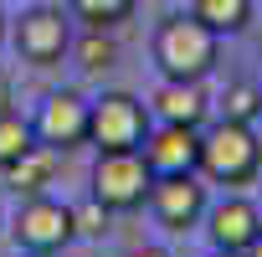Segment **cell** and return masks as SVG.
<instances>
[{"instance_id": "obj_1", "label": "cell", "mask_w": 262, "mask_h": 257, "mask_svg": "<svg viewBox=\"0 0 262 257\" xmlns=\"http://www.w3.org/2000/svg\"><path fill=\"white\" fill-rule=\"evenodd\" d=\"M221 57V36L195 16H170L155 31V67L175 82H201Z\"/></svg>"}, {"instance_id": "obj_2", "label": "cell", "mask_w": 262, "mask_h": 257, "mask_svg": "<svg viewBox=\"0 0 262 257\" xmlns=\"http://www.w3.org/2000/svg\"><path fill=\"white\" fill-rule=\"evenodd\" d=\"M257 170H262V144L252 134V123L221 118V123H211L201 134V165H195V175H206L216 185H247V180H257Z\"/></svg>"}, {"instance_id": "obj_3", "label": "cell", "mask_w": 262, "mask_h": 257, "mask_svg": "<svg viewBox=\"0 0 262 257\" xmlns=\"http://www.w3.org/2000/svg\"><path fill=\"white\" fill-rule=\"evenodd\" d=\"M144 134H149V108L134 93H103L98 103H88V144H98V155L139 149Z\"/></svg>"}, {"instance_id": "obj_4", "label": "cell", "mask_w": 262, "mask_h": 257, "mask_svg": "<svg viewBox=\"0 0 262 257\" xmlns=\"http://www.w3.org/2000/svg\"><path fill=\"white\" fill-rule=\"evenodd\" d=\"M149 185H155V175H149L139 149L98 155V165H93V201L103 211H139V206H149Z\"/></svg>"}, {"instance_id": "obj_5", "label": "cell", "mask_w": 262, "mask_h": 257, "mask_svg": "<svg viewBox=\"0 0 262 257\" xmlns=\"http://www.w3.org/2000/svg\"><path fill=\"white\" fill-rule=\"evenodd\" d=\"M11 237L26 257H57L77 231H72V206L52 201V196H26L16 221H11Z\"/></svg>"}, {"instance_id": "obj_6", "label": "cell", "mask_w": 262, "mask_h": 257, "mask_svg": "<svg viewBox=\"0 0 262 257\" xmlns=\"http://www.w3.org/2000/svg\"><path fill=\"white\" fill-rule=\"evenodd\" d=\"M16 52L31 62V67H52L72 52V26L57 6H31L21 21H16Z\"/></svg>"}, {"instance_id": "obj_7", "label": "cell", "mask_w": 262, "mask_h": 257, "mask_svg": "<svg viewBox=\"0 0 262 257\" xmlns=\"http://www.w3.org/2000/svg\"><path fill=\"white\" fill-rule=\"evenodd\" d=\"M139 155H144V165H149L155 180H165V175H195V165H201V128L149 123Z\"/></svg>"}, {"instance_id": "obj_8", "label": "cell", "mask_w": 262, "mask_h": 257, "mask_svg": "<svg viewBox=\"0 0 262 257\" xmlns=\"http://www.w3.org/2000/svg\"><path fill=\"white\" fill-rule=\"evenodd\" d=\"M31 128H36V139L52 144L57 155L62 149H82L88 144V98L82 93H52Z\"/></svg>"}, {"instance_id": "obj_9", "label": "cell", "mask_w": 262, "mask_h": 257, "mask_svg": "<svg viewBox=\"0 0 262 257\" xmlns=\"http://www.w3.org/2000/svg\"><path fill=\"white\" fill-rule=\"evenodd\" d=\"M149 211H155L160 226L185 231V226H195L206 216V185L195 175H165V180L149 185Z\"/></svg>"}, {"instance_id": "obj_10", "label": "cell", "mask_w": 262, "mask_h": 257, "mask_svg": "<svg viewBox=\"0 0 262 257\" xmlns=\"http://www.w3.org/2000/svg\"><path fill=\"white\" fill-rule=\"evenodd\" d=\"M206 231H211L216 252H247V242L262 231V216H257L252 201L231 196V201H221V206L206 211Z\"/></svg>"}, {"instance_id": "obj_11", "label": "cell", "mask_w": 262, "mask_h": 257, "mask_svg": "<svg viewBox=\"0 0 262 257\" xmlns=\"http://www.w3.org/2000/svg\"><path fill=\"white\" fill-rule=\"evenodd\" d=\"M149 108L160 113V123H185V128H201V123H206L211 98H206V88H201V82H175V77H165V82H160V93L149 98Z\"/></svg>"}, {"instance_id": "obj_12", "label": "cell", "mask_w": 262, "mask_h": 257, "mask_svg": "<svg viewBox=\"0 0 262 257\" xmlns=\"http://www.w3.org/2000/svg\"><path fill=\"white\" fill-rule=\"evenodd\" d=\"M57 149L52 144H31L21 160H11L6 170H0V175H6V185L16 190V196H41L47 185H52V175H57Z\"/></svg>"}, {"instance_id": "obj_13", "label": "cell", "mask_w": 262, "mask_h": 257, "mask_svg": "<svg viewBox=\"0 0 262 257\" xmlns=\"http://www.w3.org/2000/svg\"><path fill=\"white\" fill-rule=\"evenodd\" d=\"M252 6H257V0H195L190 16L206 21L216 36H231V31H242L252 21Z\"/></svg>"}, {"instance_id": "obj_14", "label": "cell", "mask_w": 262, "mask_h": 257, "mask_svg": "<svg viewBox=\"0 0 262 257\" xmlns=\"http://www.w3.org/2000/svg\"><path fill=\"white\" fill-rule=\"evenodd\" d=\"M134 6H139V0H67V11H72L88 31H113L118 21L134 16Z\"/></svg>"}, {"instance_id": "obj_15", "label": "cell", "mask_w": 262, "mask_h": 257, "mask_svg": "<svg viewBox=\"0 0 262 257\" xmlns=\"http://www.w3.org/2000/svg\"><path fill=\"white\" fill-rule=\"evenodd\" d=\"M31 144H36V128H31L16 108H11V113H0V170H6L11 160H21Z\"/></svg>"}, {"instance_id": "obj_16", "label": "cell", "mask_w": 262, "mask_h": 257, "mask_svg": "<svg viewBox=\"0 0 262 257\" xmlns=\"http://www.w3.org/2000/svg\"><path fill=\"white\" fill-rule=\"evenodd\" d=\"M77 57H82V67H88V72H103V67H113L118 47L108 41V31H88V36L77 41Z\"/></svg>"}, {"instance_id": "obj_17", "label": "cell", "mask_w": 262, "mask_h": 257, "mask_svg": "<svg viewBox=\"0 0 262 257\" xmlns=\"http://www.w3.org/2000/svg\"><path fill=\"white\" fill-rule=\"evenodd\" d=\"M257 98H262L257 88L236 82V88L226 93V118H231V123H252V118H257Z\"/></svg>"}, {"instance_id": "obj_18", "label": "cell", "mask_w": 262, "mask_h": 257, "mask_svg": "<svg viewBox=\"0 0 262 257\" xmlns=\"http://www.w3.org/2000/svg\"><path fill=\"white\" fill-rule=\"evenodd\" d=\"M108 216H113V211H103L98 201L72 206V231H77V237H103V231H108Z\"/></svg>"}, {"instance_id": "obj_19", "label": "cell", "mask_w": 262, "mask_h": 257, "mask_svg": "<svg viewBox=\"0 0 262 257\" xmlns=\"http://www.w3.org/2000/svg\"><path fill=\"white\" fill-rule=\"evenodd\" d=\"M0 113H11V77L0 72Z\"/></svg>"}, {"instance_id": "obj_20", "label": "cell", "mask_w": 262, "mask_h": 257, "mask_svg": "<svg viewBox=\"0 0 262 257\" xmlns=\"http://www.w3.org/2000/svg\"><path fill=\"white\" fill-rule=\"evenodd\" d=\"M128 257H170L165 247H139V252H128Z\"/></svg>"}, {"instance_id": "obj_21", "label": "cell", "mask_w": 262, "mask_h": 257, "mask_svg": "<svg viewBox=\"0 0 262 257\" xmlns=\"http://www.w3.org/2000/svg\"><path fill=\"white\" fill-rule=\"evenodd\" d=\"M242 257H262V231H257V237L247 242V252H242Z\"/></svg>"}, {"instance_id": "obj_22", "label": "cell", "mask_w": 262, "mask_h": 257, "mask_svg": "<svg viewBox=\"0 0 262 257\" xmlns=\"http://www.w3.org/2000/svg\"><path fill=\"white\" fill-rule=\"evenodd\" d=\"M211 257H242V252H211Z\"/></svg>"}, {"instance_id": "obj_23", "label": "cell", "mask_w": 262, "mask_h": 257, "mask_svg": "<svg viewBox=\"0 0 262 257\" xmlns=\"http://www.w3.org/2000/svg\"><path fill=\"white\" fill-rule=\"evenodd\" d=\"M0 41H6V16H0Z\"/></svg>"}, {"instance_id": "obj_24", "label": "cell", "mask_w": 262, "mask_h": 257, "mask_svg": "<svg viewBox=\"0 0 262 257\" xmlns=\"http://www.w3.org/2000/svg\"><path fill=\"white\" fill-rule=\"evenodd\" d=\"M257 118H262V98H257Z\"/></svg>"}]
</instances>
